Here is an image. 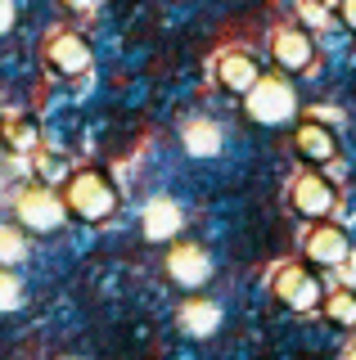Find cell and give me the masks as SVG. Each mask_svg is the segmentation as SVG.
<instances>
[{
  "mask_svg": "<svg viewBox=\"0 0 356 360\" xmlns=\"http://www.w3.org/2000/svg\"><path fill=\"white\" fill-rule=\"evenodd\" d=\"M59 198H63V207H68V221H91L95 225V221L113 217L122 194L104 172H72V176H63Z\"/></svg>",
  "mask_w": 356,
  "mask_h": 360,
  "instance_id": "obj_1",
  "label": "cell"
},
{
  "mask_svg": "<svg viewBox=\"0 0 356 360\" xmlns=\"http://www.w3.org/2000/svg\"><path fill=\"white\" fill-rule=\"evenodd\" d=\"M243 112L258 127H288L303 112V104H298V90L284 72H262L258 86L243 95Z\"/></svg>",
  "mask_w": 356,
  "mask_h": 360,
  "instance_id": "obj_2",
  "label": "cell"
},
{
  "mask_svg": "<svg viewBox=\"0 0 356 360\" xmlns=\"http://www.w3.org/2000/svg\"><path fill=\"white\" fill-rule=\"evenodd\" d=\"M14 217H18V225H23L27 234H54V230L68 225V207H63L59 189H50V185H41V180H37V185L18 189Z\"/></svg>",
  "mask_w": 356,
  "mask_h": 360,
  "instance_id": "obj_3",
  "label": "cell"
},
{
  "mask_svg": "<svg viewBox=\"0 0 356 360\" xmlns=\"http://www.w3.org/2000/svg\"><path fill=\"white\" fill-rule=\"evenodd\" d=\"M271 292L280 297V307L298 311V315L316 311L320 302H325V288H320L316 270H311V266H303V262H284L280 270H275V279H271Z\"/></svg>",
  "mask_w": 356,
  "mask_h": 360,
  "instance_id": "obj_4",
  "label": "cell"
},
{
  "mask_svg": "<svg viewBox=\"0 0 356 360\" xmlns=\"http://www.w3.org/2000/svg\"><path fill=\"white\" fill-rule=\"evenodd\" d=\"M271 59L280 72H311L316 68V37L303 22H284L271 32Z\"/></svg>",
  "mask_w": 356,
  "mask_h": 360,
  "instance_id": "obj_5",
  "label": "cell"
},
{
  "mask_svg": "<svg viewBox=\"0 0 356 360\" xmlns=\"http://www.w3.org/2000/svg\"><path fill=\"white\" fill-rule=\"evenodd\" d=\"M167 279L185 292H198L212 284V257L203 243H172L167 252Z\"/></svg>",
  "mask_w": 356,
  "mask_h": 360,
  "instance_id": "obj_6",
  "label": "cell"
},
{
  "mask_svg": "<svg viewBox=\"0 0 356 360\" xmlns=\"http://www.w3.org/2000/svg\"><path fill=\"white\" fill-rule=\"evenodd\" d=\"M303 252H307V266H320V270H338L343 257L352 252V239L338 221H316L303 239Z\"/></svg>",
  "mask_w": 356,
  "mask_h": 360,
  "instance_id": "obj_7",
  "label": "cell"
},
{
  "mask_svg": "<svg viewBox=\"0 0 356 360\" xmlns=\"http://www.w3.org/2000/svg\"><path fill=\"white\" fill-rule=\"evenodd\" d=\"M333 207H338V189L329 185V176L320 172H303L293 176V212L307 221H329Z\"/></svg>",
  "mask_w": 356,
  "mask_h": 360,
  "instance_id": "obj_8",
  "label": "cell"
},
{
  "mask_svg": "<svg viewBox=\"0 0 356 360\" xmlns=\"http://www.w3.org/2000/svg\"><path fill=\"white\" fill-rule=\"evenodd\" d=\"M46 63L54 68L59 77H82V72H91V63H95V50H91V41L82 37V32H54V37L46 41Z\"/></svg>",
  "mask_w": 356,
  "mask_h": 360,
  "instance_id": "obj_9",
  "label": "cell"
},
{
  "mask_svg": "<svg viewBox=\"0 0 356 360\" xmlns=\"http://www.w3.org/2000/svg\"><path fill=\"white\" fill-rule=\"evenodd\" d=\"M212 77H217V86L226 90V95H248L253 86H258V77H262V63L253 59L248 50H221L217 59H212Z\"/></svg>",
  "mask_w": 356,
  "mask_h": 360,
  "instance_id": "obj_10",
  "label": "cell"
},
{
  "mask_svg": "<svg viewBox=\"0 0 356 360\" xmlns=\"http://www.w3.org/2000/svg\"><path fill=\"white\" fill-rule=\"evenodd\" d=\"M140 230H144V239L149 243H176V234L185 230V212H181V202L176 198H149L140 207Z\"/></svg>",
  "mask_w": 356,
  "mask_h": 360,
  "instance_id": "obj_11",
  "label": "cell"
},
{
  "mask_svg": "<svg viewBox=\"0 0 356 360\" xmlns=\"http://www.w3.org/2000/svg\"><path fill=\"white\" fill-rule=\"evenodd\" d=\"M293 149L307 158V162H333L338 158V131L325 127V122L307 117L293 127Z\"/></svg>",
  "mask_w": 356,
  "mask_h": 360,
  "instance_id": "obj_12",
  "label": "cell"
},
{
  "mask_svg": "<svg viewBox=\"0 0 356 360\" xmlns=\"http://www.w3.org/2000/svg\"><path fill=\"white\" fill-rule=\"evenodd\" d=\"M176 324L190 338H212L221 329V302L203 297V292H190V297L181 302V311H176Z\"/></svg>",
  "mask_w": 356,
  "mask_h": 360,
  "instance_id": "obj_13",
  "label": "cell"
},
{
  "mask_svg": "<svg viewBox=\"0 0 356 360\" xmlns=\"http://www.w3.org/2000/svg\"><path fill=\"white\" fill-rule=\"evenodd\" d=\"M181 144H185L190 158H217L226 149V131H221V122H212V117H190L181 127Z\"/></svg>",
  "mask_w": 356,
  "mask_h": 360,
  "instance_id": "obj_14",
  "label": "cell"
},
{
  "mask_svg": "<svg viewBox=\"0 0 356 360\" xmlns=\"http://www.w3.org/2000/svg\"><path fill=\"white\" fill-rule=\"evenodd\" d=\"M27 230L18 221H0V270H18L27 262Z\"/></svg>",
  "mask_w": 356,
  "mask_h": 360,
  "instance_id": "obj_15",
  "label": "cell"
},
{
  "mask_svg": "<svg viewBox=\"0 0 356 360\" xmlns=\"http://www.w3.org/2000/svg\"><path fill=\"white\" fill-rule=\"evenodd\" d=\"M320 311H325V320L338 324V329H356V292L352 288H329L325 302H320Z\"/></svg>",
  "mask_w": 356,
  "mask_h": 360,
  "instance_id": "obj_16",
  "label": "cell"
},
{
  "mask_svg": "<svg viewBox=\"0 0 356 360\" xmlns=\"http://www.w3.org/2000/svg\"><path fill=\"white\" fill-rule=\"evenodd\" d=\"M23 297H27V288H23V279H18V270H0V315L18 311Z\"/></svg>",
  "mask_w": 356,
  "mask_h": 360,
  "instance_id": "obj_17",
  "label": "cell"
},
{
  "mask_svg": "<svg viewBox=\"0 0 356 360\" xmlns=\"http://www.w3.org/2000/svg\"><path fill=\"white\" fill-rule=\"evenodd\" d=\"M0 131H5V140L9 144H14V149H37V127H32V122H23V117H18V122H0Z\"/></svg>",
  "mask_w": 356,
  "mask_h": 360,
  "instance_id": "obj_18",
  "label": "cell"
},
{
  "mask_svg": "<svg viewBox=\"0 0 356 360\" xmlns=\"http://www.w3.org/2000/svg\"><path fill=\"white\" fill-rule=\"evenodd\" d=\"M325 18H329V14H325L320 5H311V0H303V27H307V32H311V27H320Z\"/></svg>",
  "mask_w": 356,
  "mask_h": 360,
  "instance_id": "obj_19",
  "label": "cell"
},
{
  "mask_svg": "<svg viewBox=\"0 0 356 360\" xmlns=\"http://www.w3.org/2000/svg\"><path fill=\"white\" fill-rule=\"evenodd\" d=\"M338 275H343V288H352L356 292V248L348 257H343V266H338Z\"/></svg>",
  "mask_w": 356,
  "mask_h": 360,
  "instance_id": "obj_20",
  "label": "cell"
},
{
  "mask_svg": "<svg viewBox=\"0 0 356 360\" xmlns=\"http://www.w3.org/2000/svg\"><path fill=\"white\" fill-rule=\"evenodd\" d=\"M338 18L348 32H356V0H338Z\"/></svg>",
  "mask_w": 356,
  "mask_h": 360,
  "instance_id": "obj_21",
  "label": "cell"
},
{
  "mask_svg": "<svg viewBox=\"0 0 356 360\" xmlns=\"http://www.w3.org/2000/svg\"><path fill=\"white\" fill-rule=\"evenodd\" d=\"M14 27V0H0V32Z\"/></svg>",
  "mask_w": 356,
  "mask_h": 360,
  "instance_id": "obj_22",
  "label": "cell"
},
{
  "mask_svg": "<svg viewBox=\"0 0 356 360\" xmlns=\"http://www.w3.org/2000/svg\"><path fill=\"white\" fill-rule=\"evenodd\" d=\"M59 5H63V9H91L95 0H59Z\"/></svg>",
  "mask_w": 356,
  "mask_h": 360,
  "instance_id": "obj_23",
  "label": "cell"
},
{
  "mask_svg": "<svg viewBox=\"0 0 356 360\" xmlns=\"http://www.w3.org/2000/svg\"><path fill=\"white\" fill-rule=\"evenodd\" d=\"M54 360H86V356H54Z\"/></svg>",
  "mask_w": 356,
  "mask_h": 360,
  "instance_id": "obj_24",
  "label": "cell"
},
{
  "mask_svg": "<svg viewBox=\"0 0 356 360\" xmlns=\"http://www.w3.org/2000/svg\"><path fill=\"white\" fill-rule=\"evenodd\" d=\"M348 360H356V347H352V352H348Z\"/></svg>",
  "mask_w": 356,
  "mask_h": 360,
  "instance_id": "obj_25",
  "label": "cell"
},
{
  "mask_svg": "<svg viewBox=\"0 0 356 360\" xmlns=\"http://www.w3.org/2000/svg\"><path fill=\"white\" fill-rule=\"evenodd\" d=\"M0 122H5V117H0Z\"/></svg>",
  "mask_w": 356,
  "mask_h": 360,
  "instance_id": "obj_26",
  "label": "cell"
}]
</instances>
